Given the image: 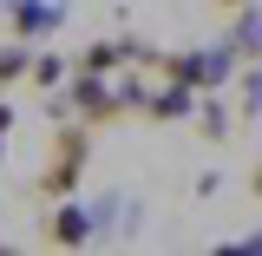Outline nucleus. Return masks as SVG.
Segmentation results:
<instances>
[{
  "label": "nucleus",
  "instance_id": "9d476101",
  "mask_svg": "<svg viewBox=\"0 0 262 256\" xmlns=\"http://www.w3.org/2000/svg\"><path fill=\"white\" fill-rule=\"evenodd\" d=\"M229 119H223V105H203V138H223Z\"/></svg>",
  "mask_w": 262,
  "mask_h": 256
},
{
  "label": "nucleus",
  "instance_id": "20e7f679",
  "mask_svg": "<svg viewBox=\"0 0 262 256\" xmlns=\"http://www.w3.org/2000/svg\"><path fill=\"white\" fill-rule=\"evenodd\" d=\"M46 243H53V250H79V243H92V210H85L79 197H59V210L46 217Z\"/></svg>",
  "mask_w": 262,
  "mask_h": 256
},
{
  "label": "nucleus",
  "instance_id": "f257e3e1",
  "mask_svg": "<svg viewBox=\"0 0 262 256\" xmlns=\"http://www.w3.org/2000/svg\"><path fill=\"white\" fill-rule=\"evenodd\" d=\"M85 125H59L53 131V151H46V171H39V191L46 197H72L79 191V171H85Z\"/></svg>",
  "mask_w": 262,
  "mask_h": 256
},
{
  "label": "nucleus",
  "instance_id": "f8f14e48",
  "mask_svg": "<svg viewBox=\"0 0 262 256\" xmlns=\"http://www.w3.org/2000/svg\"><path fill=\"white\" fill-rule=\"evenodd\" d=\"M7 131H13V105L0 99V145H7Z\"/></svg>",
  "mask_w": 262,
  "mask_h": 256
},
{
  "label": "nucleus",
  "instance_id": "7ed1b4c3",
  "mask_svg": "<svg viewBox=\"0 0 262 256\" xmlns=\"http://www.w3.org/2000/svg\"><path fill=\"white\" fill-rule=\"evenodd\" d=\"M125 105H131L125 86H105V72H72V112L85 125H112Z\"/></svg>",
  "mask_w": 262,
  "mask_h": 256
},
{
  "label": "nucleus",
  "instance_id": "ddd939ff",
  "mask_svg": "<svg viewBox=\"0 0 262 256\" xmlns=\"http://www.w3.org/2000/svg\"><path fill=\"white\" fill-rule=\"evenodd\" d=\"M249 191H256V197H262V171H256V178H249Z\"/></svg>",
  "mask_w": 262,
  "mask_h": 256
},
{
  "label": "nucleus",
  "instance_id": "0eeeda50",
  "mask_svg": "<svg viewBox=\"0 0 262 256\" xmlns=\"http://www.w3.org/2000/svg\"><path fill=\"white\" fill-rule=\"evenodd\" d=\"M223 46L236 53V60H262V13H249V7H243V20L229 27V40H223Z\"/></svg>",
  "mask_w": 262,
  "mask_h": 256
},
{
  "label": "nucleus",
  "instance_id": "423d86ee",
  "mask_svg": "<svg viewBox=\"0 0 262 256\" xmlns=\"http://www.w3.org/2000/svg\"><path fill=\"white\" fill-rule=\"evenodd\" d=\"M190 112H196V86H184V79H170L164 92H144V119H158V125L190 119Z\"/></svg>",
  "mask_w": 262,
  "mask_h": 256
},
{
  "label": "nucleus",
  "instance_id": "9b49d317",
  "mask_svg": "<svg viewBox=\"0 0 262 256\" xmlns=\"http://www.w3.org/2000/svg\"><path fill=\"white\" fill-rule=\"evenodd\" d=\"M223 250H262V230H249V237H236V243H223Z\"/></svg>",
  "mask_w": 262,
  "mask_h": 256
},
{
  "label": "nucleus",
  "instance_id": "39448f33",
  "mask_svg": "<svg viewBox=\"0 0 262 256\" xmlns=\"http://www.w3.org/2000/svg\"><path fill=\"white\" fill-rule=\"evenodd\" d=\"M66 20L59 0H13V40H39V33H53Z\"/></svg>",
  "mask_w": 262,
  "mask_h": 256
},
{
  "label": "nucleus",
  "instance_id": "1a4fd4ad",
  "mask_svg": "<svg viewBox=\"0 0 262 256\" xmlns=\"http://www.w3.org/2000/svg\"><path fill=\"white\" fill-rule=\"evenodd\" d=\"M27 79H33V86H39V92H53V86H59V79H66V60H59V53H39V60H33V72H27Z\"/></svg>",
  "mask_w": 262,
  "mask_h": 256
},
{
  "label": "nucleus",
  "instance_id": "4468645a",
  "mask_svg": "<svg viewBox=\"0 0 262 256\" xmlns=\"http://www.w3.org/2000/svg\"><path fill=\"white\" fill-rule=\"evenodd\" d=\"M216 7H249V0H216Z\"/></svg>",
  "mask_w": 262,
  "mask_h": 256
},
{
  "label": "nucleus",
  "instance_id": "f03ea898",
  "mask_svg": "<svg viewBox=\"0 0 262 256\" xmlns=\"http://www.w3.org/2000/svg\"><path fill=\"white\" fill-rule=\"evenodd\" d=\"M164 79H184V86H196V92H216L229 79V66H236V53L229 46H210V53H164Z\"/></svg>",
  "mask_w": 262,
  "mask_h": 256
},
{
  "label": "nucleus",
  "instance_id": "6e6552de",
  "mask_svg": "<svg viewBox=\"0 0 262 256\" xmlns=\"http://www.w3.org/2000/svg\"><path fill=\"white\" fill-rule=\"evenodd\" d=\"M33 72V53H27V40H13V46H0V86H20Z\"/></svg>",
  "mask_w": 262,
  "mask_h": 256
}]
</instances>
